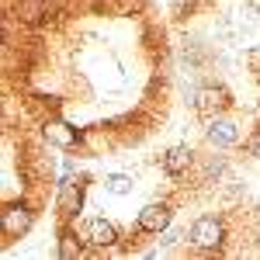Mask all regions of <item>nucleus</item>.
Returning <instances> with one entry per match:
<instances>
[{
	"instance_id": "0eeeda50",
	"label": "nucleus",
	"mask_w": 260,
	"mask_h": 260,
	"mask_svg": "<svg viewBox=\"0 0 260 260\" xmlns=\"http://www.w3.org/2000/svg\"><path fill=\"white\" fill-rule=\"evenodd\" d=\"M194 160V153H191V146H174V149H167V156H163V170L170 174V177H177L184 174L187 167Z\"/></svg>"
},
{
	"instance_id": "9b49d317",
	"label": "nucleus",
	"mask_w": 260,
	"mask_h": 260,
	"mask_svg": "<svg viewBox=\"0 0 260 260\" xmlns=\"http://www.w3.org/2000/svg\"><path fill=\"white\" fill-rule=\"evenodd\" d=\"M132 4H136V0H98V11H104V14H108V11H128Z\"/></svg>"
},
{
	"instance_id": "1a4fd4ad",
	"label": "nucleus",
	"mask_w": 260,
	"mask_h": 260,
	"mask_svg": "<svg viewBox=\"0 0 260 260\" xmlns=\"http://www.w3.org/2000/svg\"><path fill=\"white\" fill-rule=\"evenodd\" d=\"M208 139L215 142V146H233V142L240 139V128H236L233 121H212V128H208Z\"/></svg>"
},
{
	"instance_id": "6e6552de",
	"label": "nucleus",
	"mask_w": 260,
	"mask_h": 260,
	"mask_svg": "<svg viewBox=\"0 0 260 260\" xmlns=\"http://www.w3.org/2000/svg\"><path fill=\"white\" fill-rule=\"evenodd\" d=\"M80 205H83V184L66 180V184H62V194H59V212L62 215H77Z\"/></svg>"
},
{
	"instance_id": "39448f33",
	"label": "nucleus",
	"mask_w": 260,
	"mask_h": 260,
	"mask_svg": "<svg viewBox=\"0 0 260 260\" xmlns=\"http://www.w3.org/2000/svg\"><path fill=\"white\" fill-rule=\"evenodd\" d=\"M83 240L90 243V246H115V243H118V229L108 219L94 215V219L83 225Z\"/></svg>"
},
{
	"instance_id": "f03ea898",
	"label": "nucleus",
	"mask_w": 260,
	"mask_h": 260,
	"mask_svg": "<svg viewBox=\"0 0 260 260\" xmlns=\"http://www.w3.org/2000/svg\"><path fill=\"white\" fill-rule=\"evenodd\" d=\"M0 222H4V236L7 240H18L21 233H28V225L35 222V212L28 205H4Z\"/></svg>"
},
{
	"instance_id": "423d86ee",
	"label": "nucleus",
	"mask_w": 260,
	"mask_h": 260,
	"mask_svg": "<svg viewBox=\"0 0 260 260\" xmlns=\"http://www.w3.org/2000/svg\"><path fill=\"white\" fill-rule=\"evenodd\" d=\"M42 132H45V139L56 142L59 149H77V146L83 142V136L73 128V125H66V121H45Z\"/></svg>"
},
{
	"instance_id": "20e7f679",
	"label": "nucleus",
	"mask_w": 260,
	"mask_h": 260,
	"mask_svg": "<svg viewBox=\"0 0 260 260\" xmlns=\"http://www.w3.org/2000/svg\"><path fill=\"white\" fill-rule=\"evenodd\" d=\"M229 104H233V101H229V94H225L222 87H201L198 94H194V108H198V115H205V118L225 111Z\"/></svg>"
},
{
	"instance_id": "7ed1b4c3",
	"label": "nucleus",
	"mask_w": 260,
	"mask_h": 260,
	"mask_svg": "<svg viewBox=\"0 0 260 260\" xmlns=\"http://www.w3.org/2000/svg\"><path fill=\"white\" fill-rule=\"evenodd\" d=\"M170 219H174V208H170L167 201H149V205L139 212V229H142V233L160 236L163 229L170 225Z\"/></svg>"
},
{
	"instance_id": "9d476101",
	"label": "nucleus",
	"mask_w": 260,
	"mask_h": 260,
	"mask_svg": "<svg viewBox=\"0 0 260 260\" xmlns=\"http://www.w3.org/2000/svg\"><path fill=\"white\" fill-rule=\"evenodd\" d=\"M132 187H136V184H132V177H128V174H111V177H104V191H108V194H132Z\"/></svg>"
},
{
	"instance_id": "f257e3e1",
	"label": "nucleus",
	"mask_w": 260,
	"mask_h": 260,
	"mask_svg": "<svg viewBox=\"0 0 260 260\" xmlns=\"http://www.w3.org/2000/svg\"><path fill=\"white\" fill-rule=\"evenodd\" d=\"M191 243L198 246V250H215V246H222V240H225V225H222V219H215V215H201V219L191 222Z\"/></svg>"
}]
</instances>
